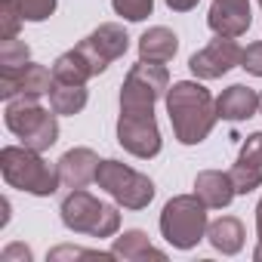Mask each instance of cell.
<instances>
[{
    "label": "cell",
    "instance_id": "6da1fadb",
    "mask_svg": "<svg viewBox=\"0 0 262 262\" xmlns=\"http://www.w3.org/2000/svg\"><path fill=\"white\" fill-rule=\"evenodd\" d=\"M167 111H170L173 133L182 145L204 142L210 136V129L216 126V120H219L216 99L210 96V90L204 83H194V80H179V83L170 86Z\"/></svg>",
    "mask_w": 262,
    "mask_h": 262
},
{
    "label": "cell",
    "instance_id": "7a4b0ae2",
    "mask_svg": "<svg viewBox=\"0 0 262 262\" xmlns=\"http://www.w3.org/2000/svg\"><path fill=\"white\" fill-rule=\"evenodd\" d=\"M0 173H4L10 188L28 191V194H37V198H50L62 185L59 167H50L40 158V151H31L25 145L22 148L7 145L0 151Z\"/></svg>",
    "mask_w": 262,
    "mask_h": 262
},
{
    "label": "cell",
    "instance_id": "3957f363",
    "mask_svg": "<svg viewBox=\"0 0 262 262\" xmlns=\"http://www.w3.org/2000/svg\"><path fill=\"white\" fill-rule=\"evenodd\" d=\"M7 126L10 133H16L22 139L25 148L31 151H47L56 145L59 139V120H56V111L50 114L47 108L37 105V99H10L7 102Z\"/></svg>",
    "mask_w": 262,
    "mask_h": 262
},
{
    "label": "cell",
    "instance_id": "277c9868",
    "mask_svg": "<svg viewBox=\"0 0 262 262\" xmlns=\"http://www.w3.org/2000/svg\"><path fill=\"white\" fill-rule=\"evenodd\" d=\"M62 222L65 228L77 231V234H93V237H111L120 228V213L111 204L96 201L90 191L74 188L65 201H62Z\"/></svg>",
    "mask_w": 262,
    "mask_h": 262
},
{
    "label": "cell",
    "instance_id": "5b68a950",
    "mask_svg": "<svg viewBox=\"0 0 262 262\" xmlns=\"http://www.w3.org/2000/svg\"><path fill=\"white\" fill-rule=\"evenodd\" d=\"M207 204L198 194H179L173 198L164 213H161V234L179 247V250H191L204 234H207Z\"/></svg>",
    "mask_w": 262,
    "mask_h": 262
},
{
    "label": "cell",
    "instance_id": "8992f818",
    "mask_svg": "<svg viewBox=\"0 0 262 262\" xmlns=\"http://www.w3.org/2000/svg\"><path fill=\"white\" fill-rule=\"evenodd\" d=\"M96 185L105 188L126 210H145L155 198V182L148 176H142L139 170L120 164V161H99Z\"/></svg>",
    "mask_w": 262,
    "mask_h": 262
},
{
    "label": "cell",
    "instance_id": "52a82bcc",
    "mask_svg": "<svg viewBox=\"0 0 262 262\" xmlns=\"http://www.w3.org/2000/svg\"><path fill=\"white\" fill-rule=\"evenodd\" d=\"M170 90V74L161 62L139 59L129 68L123 90H120V108H155V102Z\"/></svg>",
    "mask_w": 262,
    "mask_h": 262
},
{
    "label": "cell",
    "instance_id": "ba28073f",
    "mask_svg": "<svg viewBox=\"0 0 262 262\" xmlns=\"http://www.w3.org/2000/svg\"><path fill=\"white\" fill-rule=\"evenodd\" d=\"M117 142L136 158H155L161 151V129L155 108H120Z\"/></svg>",
    "mask_w": 262,
    "mask_h": 262
},
{
    "label": "cell",
    "instance_id": "9c48e42d",
    "mask_svg": "<svg viewBox=\"0 0 262 262\" xmlns=\"http://www.w3.org/2000/svg\"><path fill=\"white\" fill-rule=\"evenodd\" d=\"M56 77L50 68L37 65V62H25L22 68H0V96L7 102L10 99H40V96H50Z\"/></svg>",
    "mask_w": 262,
    "mask_h": 262
},
{
    "label": "cell",
    "instance_id": "30bf717a",
    "mask_svg": "<svg viewBox=\"0 0 262 262\" xmlns=\"http://www.w3.org/2000/svg\"><path fill=\"white\" fill-rule=\"evenodd\" d=\"M126 47H129V37H126V31H123L117 22L99 25L90 37H83V40L77 43V50L86 56L93 74H102L114 59H120V56L126 53Z\"/></svg>",
    "mask_w": 262,
    "mask_h": 262
},
{
    "label": "cell",
    "instance_id": "8fae6325",
    "mask_svg": "<svg viewBox=\"0 0 262 262\" xmlns=\"http://www.w3.org/2000/svg\"><path fill=\"white\" fill-rule=\"evenodd\" d=\"M241 53L244 50L237 47L234 37H219L216 34V40H210L201 53H194L188 59V68L201 80H216V77L228 74L234 65H241Z\"/></svg>",
    "mask_w": 262,
    "mask_h": 262
},
{
    "label": "cell",
    "instance_id": "7c38bea8",
    "mask_svg": "<svg viewBox=\"0 0 262 262\" xmlns=\"http://www.w3.org/2000/svg\"><path fill=\"white\" fill-rule=\"evenodd\" d=\"M253 16H250V0H213L207 25L219 37H241L247 34Z\"/></svg>",
    "mask_w": 262,
    "mask_h": 262
},
{
    "label": "cell",
    "instance_id": "4fadbf2b",
    "mask_svg": "<svg viewBox=\"0 0 262 262\" xmlns=\"http://www.w3.org/2000/svg\"><path fill=\"white\" fill-rule=\"evenodd\" d=\"M56 167H59L62 185H68V188H83V185L96 182L99 158H96V151H90V148H71V151H65V155L59 158Z\"/></svg>",
    "mask_w": 262,
    "mask_h": 262
},
{
    "label": "cell",
    "instance_id": "5bb4252c",
    "mask_svg": "<svg viewBox=\"0 0 262 262\" xmlns=\"http://www.w3.org/2000/svg\"><path fill=\"white\" fill-rule=\"evenodd\" d=\"M194 194L210 207V210H222L234 201V182H231V173H222V170H204L198 173L194 179Z\"/></svg>",
    "mask_w": 262,
    "mask_h": 262
},
{
    "label": "cell",
    "instance_id": "9a60e30c",
    "mask_svg": "<svg viewBox=\"0 0 262 262\" xmlns=\"http://www.w3.org/2000/svg\"><path fill=\"white\" fill-rule=\"evenodd\" d=\"M256 111H259V93L250 90V86H244V83H231L216 99V114L222 120H247Z\"/></svg>",
    "mask_w": 262,
    "mask_h": 262
},
{
    "label": "cell",
    "instance_id": "2e32d148",
    "mask_svg": "<svg viewBox=\"0 0 262 262\" xmlns=\"http://www.w3.org/2000/svg\"><path fill=\"white\" fill-rule=\"evenodd\" d=\"M179 50V37L170 31V28H148L142 37H139V59L145 62H170Z\"/></svg>",
    "mask_w": 262,
    "mask_h": 262
},
{
    "label": "cell",
    "instance_id": "e0dca14e",
    "mask_svg": "<svg viewBox=\"0 0 262 262\" xmlns=\"http://www.w3.org/2000/svg\"><path fill=\"white\" fill-rule=\"evenodd\" d=\"M207 237H210L213 250H219L225 256H234L244 247V225L234 216H222V219L207 225Z\"/></svg>",
    "mask_w": 262,
    "mask_h": 262
},
{
    "label": "cell",
    "instance_id": "ac0fdd59",
    "mask_svg": "<svg viewBox=\"0 0 262 262\" xmlns=\"http://www.w3.org/2000/svg\"><path fill=\"white\" fill-rule=\"evenodd\" d=\"M114 256L117 259H126V262H136V259H167V253L164 250H158L151 241H148V234L145 231H123L117 241H114Z\"/></svg>",
    "mask_w": 262,
    "mask_h": 262
},
{
    "label": "cell",
    "instance_id": "d6986e66",
    "mask_svg": "<svg viewBox=\"0 0 262 262\" xmlns=\"http://www.w3.org/2000/svg\"><path fill=\"white\" fill-rule=\"evenodd\" d=\"M53 77H56L59 83H86V80H90V77H96V74H93V68H90V62H86V56L74 47V50L62 53V56L53 62Z\"/></svg>",
    "mask_w": 262,
    "mask_h": 262
},
{
    "label": "cell",
    "instance_id": "ffe728a7",
    "mask_svg": "<svg viewBox=\"0 0 262 262\" xmlns=\"http://www.w3.org/2000/svg\"><path fill=\"white\" fill-rule=\"evenodd\" d=\"M86 105V86L83 83H53L50 90V108L56 114H77Z\"/></svg>",
    "mask_w": 262,
    "mask_h": 262
},
{
    "label": "cell",
    "instance_id": "44dd1931",
    "mask_svg": "<svg viewBox=\"0 0 262 262\" xmlns=\"http://www.w3.org/2000/svg\"><path fill=\"white\" fill-rule=\"evenodd\" d=\"M228 173H231V182H234V191L237 194H250V191H256L262 185V167H256V164L237 161Z\"/></svg>",
    "mask_w": 262,
    "mask_h": 262
},
{
    "label": "cell",
    "instance_id": "7402d4cb",
    "mask_svg": "<svg viewBox=\"0 0 262 262\" xmlns=\"http://www.w3.org/2000/svg\"><path fill=\"white\" fill-rule=\"evenodd\" d=\"M31 59V50L25 40L10 37V40H0V68H22Z\"/></svg>",
    "mask_w": 262,
    "mask_h": 262
},
{
    "label": "cell",
    "instance_id": "603a6c76",
    "mask_svg": "<svg viewBox=\"0 0 262 262\" xmlns=\"http://www.w3.org/2000/svg\"><path fill=\"white\" fill-rule=\"evenodd\" d=\"M22 13L13 0H0V40H10V37H19V28H22Z\"/></svg>",
    "mask_w": 262,
    "mask_h": 262
},
{
    "label": "cell",
    "instance_id": "cb8c5ba5",
    "mask_svg": "<svg viewBox=\"0 0 262 262\" xmlns=\"http://www.w3.org/2000/svg\"><path fill=\"white\" fill-rule=\"evenodd\" d=\"M111 7L117 16H123L126 22H142L145 16H151L155 0H111Z\"/></svg>",
    "mask_w": 262,
    "mask_h": 262
},
{
    "label": "cell",
    "instance_id": "d4e9b609",
    "mask_svg": "<svg viewBox=\"0 0 262 262\" xmlns=\"http://www.w3.org/2000/svg\"><path fill=\"white\" fill-rule=\"evenodd\" d=\"M25 22H43L56 13V0H13Z\"/></svg>",
    "mask_w": 262,
    "mask_h": 262
},
{
    "label": "cell",
    "instance_id": "484cf974",
    "mask_svg": "<svg viewBox=\"0 0 262 262\" xmlns=\"http://www.w3.org/2000/svg\"><path fill=\"white\" fill-rule=\"evenodd\" d=\"M62 259H117L114 250L99 253V250H80V247H56L50 250V262H62Z\"/></svg>",
    "mask_w": 262,
    "mask_h": 262
},
{
    "label": "cell",
    "instance_id": "4316f807",
    "mask_svg": "<svg viewBox=\"0 0 262 262\" xmlns=\"http://www.w3.org/2000/svg\"><path fill=\"white\" fill-rule=\"evenodd\" d=\"M241 68H247L253 77H262V40L250 43V47L241 53Z\"/></svg>",
    "mask_w": 262,
    "mask_h": 262
},
{
    "label": "cell",
    "instance_id": "83f0119b",
    "mask_svg": "<svg viewBox=\"0 0 262 262\" xmlns=\"http://www.w3.org/2000/svg\"><path fill=\"white\" fill-rule=\"evenodd\" d=\"M237 161H247V164L262 167V133H253V136L244 142V148H241V158H237Z\"/></svg>",
    "mask_w": 262,
    "mask_h": 262
},
{
    "label": "cell",
    "instance_id": "f1b7e54d",
    "mask_svg": "<svg viewBox=\"0 0 262 262\" xmlns=\"http://www.w3.org/2000/svg\"><path fill=\"white\" fill-rule=\"evenodd\" d=\"M16 259H22V262H31L34 256H31V250H28L25 244H10L4 253H0V262H16Z\"/></svg>",
    "mask_w": 262,
    "mask_h": 262
},
{
    "label": "cell",
    "instance_id": "f546056e",
    "mask_svg": "<svg viewBox=\"0 0 262 262\" xmlns=\"http://www.w3.org/2000/svg\"><path fill=\"white\" fill-rule=\"evenodd\" d=\"M167 7L176 10V13H188V10L198 7V0H167Z\"/></svg>",
    "mask_w": 262,
    "mask_h": 262
},
{
    "label": "cell",
    "instance_id": "4dcf8cb0",
    "mask_svg": "<svg viewBox=\"0 0 262 262\" xmlns=\"http://www.w3.org/2000/svg\"><path fill=\"white\" fill-rule=\"evenodd\" d=\"M256 231H259V241H262V201L256 207Z\"/></svg>",
    "mask_w": 262,
    "mask_h": 262
},
{
    "label": "cell",
    "instance_id": "1f68e13d",
    "mask_svg": "<svg viewBox=\"0 0 262 262\" xmlns=\"http://www.w3.org/2000/svg\"><path fill=\"white\" fill-rule=\"evenodd\" d=\"M253 259H259V262H262V241H259V247H256V253H253Z\"/></svg>",
    "mask_w": 262,
    "mask_h": 262
},
{
    "label": "cell",
    "instance_id": "d6a6232c",
    "mask_svg": "<svg viewBox=\"0 0 262 262\" xmlns=\"http://www.w3.org/2000/svg\"><path fill=\"white\" fill-rule=\"evenodd\" d=\"M259 111H262V93H259Z\"/></svg>",
    "mask_w": 262,
    "mask_h": 262
},
{
    "label": "cell",
    "instance_id": "836d02e7",
    "mask_svg": "<svg viewBox=\"0 0 262 262\" xmlns=\"http://www.w3.org/2000/svg\"><path fill=\"white\" fill-rule=\"evenodd\" d=\"M259 7H262V0H259Z\"/></svg>",
    "mask_w": 262,
    "mask_h": 262
}]
</instances>
